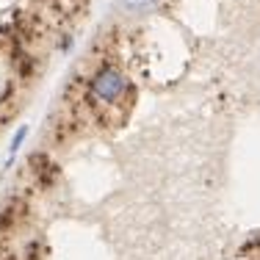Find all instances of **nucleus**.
I'll return each instance as SVG.
<instances>
[{
	"mask_svg": "<svg viewBox=\"0 0 260 260\" xmlns=\"http://www.w3.org/2000/svg\"><path fill=\"white\" fill-rule=\"evenodd\" d=\"M127 91V78L122 75L116 67H105L94 75L91 80V100H100V103H116L122 94Z\"/></svg>",
	"mask_w": 260,
	"mask_h": 260,
	"instance_id": "1",
	"label": "nucleus"
}]
</instances>
